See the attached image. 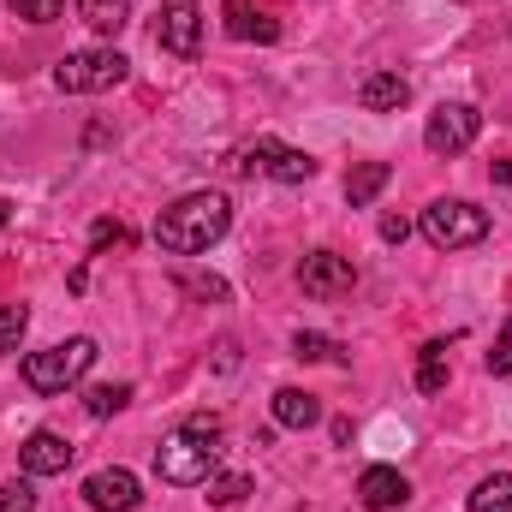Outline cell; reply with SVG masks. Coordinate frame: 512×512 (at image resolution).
Listing matches in <instances>:
<instances>
[{
  "label": "cell",
  "instance_id": "cell-1",
  "mask_svg": "<svg viewBox=\"0 0 512 512\" xmlns=\"http://www.w3.org/2000/svg\"><path fill=\"white\" fill-rule=\"evenodd\" d=\"M233 227V203L221 191H185L179 203H167L155 215V245L173 256H197L209 245H221Z\"/></svg>",
  "mask_w": 512,
  "mask_h": 512
},
{
  "label": "cell",
  "instance_id": "cell-2",
  "mask_svg": "<svg viewBox=\"0 0 512 512\" xmlns=\"http://www.w3.org/2000/svg\"><path fill=\"white\" fill-rule=\"evenodd\" d=\"M221 435H203V429H173L161 447H155V477L161 483H173V489H197V483H209L215 477V465H221V447H215Z\"/></svg>",
  "mask_w": 512,
  "mask_h": 512
},
{
  "label": "cell",
  "instance_id": "cell-3",
  "mask_svg": "<svg viewBox=\"0 0 512 512\" xmlns=\"http://www.w3.org/2000/svg\"><path fill=\"white\" fill-rule=\"evenodd\" d=\"M90 364H96V340L90 334H72V340L24 358V387L30 393H66V387H78L90 376Z\"/></svg>",
  "mask_w": 512,
  "mask_h": 512
},
{
  "label": "cell",
  "instance_id": "cell-4",
  "mask_svg": "<svg viewBox=\"0 0 512 512\" xmlns=\"http://www.w3.org/2000/svg\"><path fill=\"white\" fill-rule=\"evenodd\" d=\"M417 227H423V239L435 251H465V245H483L489 239V209H477L465 197H435Z\"/></svg>",
  "mask_w": 512,
  "mask_h": 512
},
{
  "label": "cell",
  "instance_id": "cell-5",
  "mask_svg": "<svg viewBox=\"0 0 512 512\" xmlns=\"http://www.w3.org/2000/svg\"><path fill=\"white\" fill-rule=\"evenodd\" d=\"M126 54L120 48H78V54H66L60 66H54V84L66 90V96H102V90H114V84H126Z\"/></svg>",
  "mask_w": 512,
  "mask_h": 512
},
{
  "label": "cell",
  "instance_id": "cell-6",
  "mask_svg": "<svg viewBox=\"0 0 512 512\" xmlns=\"http://www.w3.org/2000/svg\"><path fill=\"white\" fill-rule=\"evenodd\" d=\"M477 131H483V114L471 108V102H441L435 114H429V126H423V149L429 155H465L471 143H477Z\"/></svg>",
  "mask_w": 512,
  "mask_h": 512
},
{
  "label": "cell",
  "instance_id": "cell-7",
  "mask_svg": "<svg viewBox=\"0 0 512 512\" xmlns=\"http://www.w3.org/2000/svg\"><path fill=\"white\" fill-rule=\"evenodd\" d=\"M155 42L173 60H197V48H203V6L197 0H167L161 18H155Z\"/></svg>",
  "mask_w": 512,
  "mask_h": 512
},
{
  "label": "cell",
  "instance_id": "cell-8",
  "mask_svg": "<svg viewBox=\"0 0 512 512\" xmlns=\"http://www.w3.org/2000/svg\"><path fill=\"white\" fill-rule=\"evenodd\" d=\"M298 286H304L310 298L334 304V298H346V292L358 286V268H352L340 251H310L304 262H298Z\"/></svg>",
  "mask_w": 512,
  "mask_h": 512
},
{
  "label": "cell",
  "instance_id": "cell-9",
  "mask_svg": "<svg viewBox=\"0 0 512 512\" xmlns=\"http://www.w3.org/2000/svg\"><path fill=\"white\" fill-rule=\"evenodd\" d=\"M18 465H24V477H60V471L72 465V441L54 435V429H36V435H24V447H18Z\"/></svg>",
  "mask_w": 512,
  "mask_h": 512
},
{
  "label": "cell",
  "instance_id": "cell-10",
  "mask_svg": "<svg viewBox=\"0 0 512 512\" xmlns=\"http://www.w3.org/2000/svg\"><path fill=\"white\" fill-rule=\"evenodd\" d=\"M84 501H90L96 512H131L137 501H143V489H137V477H131V471L114 465V471H96V477L84 483Z\"/></svg>",
  "mask_w": 512,
  "mask_h": 512
},
{
  "label": "cell",
  "instance_id": "cell-11",
  "mask_svg": "<svg viewBox=\"0 0 512 512\" xmlns=\"http://www.w3.org/2000/svg\"><path fill=\"white\" fill-rule=\"evenodd\" d=\"M358 501H364L370 512H393V507L411 501V483H405L393 465H370V471L358 477Z\"/></svg>",
  "mask_w": 512,
  "mask_h": 512
},
{
  "label": "cell",
  "instance_id": "cell-12",
  "mask_svg": "<svg viewBox=\"0 0 512 512\" xmlns=\"http://www.w3.org/2000/svg\"><path fill=\"white\" fill-rule=\"evenodd\" d=\"M221 18H227V36H233V42H274V36H280V24H274L268 12H256L251 0H227Z\"/></svg>",
  "mask_w": 512,
  "mask_h": 512
},
{
  "label": "cell",
  "instance_id": "cell-13",
  "mask_svg": "<svg viewBox=\"0 0 512 512\" xmlns=\"http://www.w3.org/2000/svg\"><path fill=\"white\" fill-rule=\"evenodd\" d=\"M358 102H364L370 114H399V108L411 102V84H405L399 72H370L364 90H358Z\"/></svg>",
  "mask_w": 512,
  "mask_h": 512
},
{
  "label": "cell",
  "instance_id": "cell-14",
  "mask_svg": "<svg viewBox=\"0 0 512 512\" xmlns=\"http://www.w3.org/2000/svg\"><path fill=\"white\" fill-rule=\"evenodd\" d=\"M274 423H280V429H310V423H322L316 393H304V387H280V393H274Z\"/></svg>",
  "mask_w": 512,
  "mask_h": 512
},
{
  "label": "cell",
  "instance_id": "cell-15",
  "mask_svg": "<svg viewBox=\"0 0 512 512\" xmlns=\"http://www.w3.org/2000/svg\"><path fill=\"white\" fill-rule=\"evenodd\" d=\"M268 179H280V185H304V179H316V155H304V149H286V143H274L268 149V167H262Z\"/></svg>",
  "mask_w": 512,
  "mask_h": 512
},
{
  "label": "cell",
  "instance_id": "cell-16",
  "mask_svg": "<svg viewBox=\"0 0 512 512\" xmlns=\"http://www.w3.org/2000/svg\"><path fill=\"white\" fill-rule=\"evenodd\" d=\"M78 12H84V24H90L96 36H120V30H126L131 0H78Z\"/></svg>",
  "mask_w": 512,
  "mask_h": 512
},
{
  "label": "cell",
  "instance_id": "cell-17",
  "mask_svg": "<svg viewBox=\"0 0 512 512\" xmlns=\"http://www.w3.org/2000/svg\"><path fill=\"white\" fill-rule=\"evenodd\" d=\"M387 179H393V167H387V161H364V167H352V179H346V203H352V209H364Z\"/></svg>",
  "mask_w": 512,
  "mask_h": 512
},
{
  "label": "cell",
  "instance_id": "cell-18",
  "mask_svg": "<svg viewBox=\"0 0 512 512\" xmlns=\"http://www.w3.org/2000/svg\"><path fill=\"white\" fill-rule=\"evenodd\" d=\"M417 387H423V393H441V387H447V340H429V346L417 352Z\"/></svg>",
  "mask_w": 512,
  "mask_h": 512
},
{
  "label": "cell",
  "instance_id": "cell-19",
  "mask_svg": "<svg viewBox=\"0 0 512 512\" xmlns=\"http://www.w3.org/2000/svg\"><path fill=\"white\" fill-rule=\"evenodd\" d=\"M471 512H512V477L507 471H495V477H483V483L471 489Z\"/></svg>",
  "mask_w": 512,
  "mask_h": 512
},
{
  "label": "cell",
  "instance_id": "cell-20",
  "mask_svg": "<svg viewBox=\"0 0 512 512\" xmlns=\"http://www.w3.org/2000/svg\"><path fill=\"white\" fill-rule=\"evenodd\" d=\"M131 405V387L126 382H102V387H90L84 393V411L90 417H114V411H126Z\"/></svg>",
  "mask_w": 512,
  "mask_h": 512
},
{
  "label": "cell",
  "instance_id": "cell-21",
  "mask_svg": "<svg viewBox=\"0 0 512 512\" xmlns=\"http://www.w3.org/2000/svg\"><path fill=\"white\" fill-rule=\"evenodd\" d=\"M292 358H304V364H328V358H340V346L328 340V334H292Z\"/></svg>",
  "mask_w": 512,
  "mask_h": 512
},
{
  "label": "cell",
  "instance_id": "cell-22",
  "mask_svg": "<svg viewBox=\"0 0 512 512\" xmlns=\"http://www.w3.org/2000/svg\"><path fill=\"white\" fill-rule=\"evenodd\" d=\"M24 328H30V310L24 304H0V352H18Z\"/></svg>",
  "mask_w": 512,
  "mask_h": 512
},
{
  "label": "cell",
  "instance_id": "cell-23",
  "mask_svg": "<svg viewBox=\"0 0 512 512\" xmlns=\"http://www.w3.org/2000/svg\"><path fill=\"white\" fill-rule=\"evenodd\" d=\"M0 512H36V489H30V477L0 483Z\"/></svg>",
  "mask_w": 512,
  "mask_h": 512
},
{
  "label": "cell",
  "instance_id": "cell-24",
  "mask_svg": "<svg viewBox=\"0 0 512 512\" xmlns=\"http://www.w3.org/2000/svg\"><path fill=\"white\" fill-rule=\"evenodd\" d=\"M251 495V477H209V501L215 507H233V501H245Z\"/></svg>",
  "mask_w": 512,
  "mask_h": 512
},
{
  "label": "cell",
  "instance_id": "cell-25",
  "mask_svg": "<svg viewBox=\"0 0 512 512\" xmlns=\"http://www.w3.org/2000/svg\"><path fill=\"white\" fill-rule=\"evenodd\" d=\"M6 6H12V12H18L24 24H54L66 0H6Z\"/></svg>",
  "mask_w": 512,
  "mask_h": 512
},
{
  "label": "cell",
  "instance_id": "cell-26",
  "mask_svg": "<svg viewBox=\"0 0 512 512\" xmlns=\"http://www.w3.org/2000/svg\"><path fill=\"white\" fill-rule=\"evenodd\" d=\"M483 364H489V376H512V316H507V328H501V340H495V352Z\"/></svg>",
  "mask_w": 512,
  "mask_h": 512
},
{
  "label": "cell",
  "instance_id": "cell-27",
  "mask_svg": "<svg viewBox=\"0 0 512 512\" xmlns=\"http://www.w3.org/2000/svg\"><path fill=\"white\" fill-rule=\"evenodd\" d=\"M126 239V227L120 221H96V233H90V251H108V245H120Z\"/></svg>",
  "mask_w": 512,
  "mask_h": 512
},
{
  "label": "cell",
  "instance_id": "cell-28",
  "mask_svg": "<svg viewBox=\"0 0 512 512\" xmlns=\"http://www.w3.org/2000/svg\"><path fill=\"white\" fill-rule=\"evenodd\" d=\"M405 233H411V221H405V215H387V221H382V239H393V245H405Z\"/></svg>",
  "mask_w": 512,
  "mask_h": 512
},
{
  "label": "cell",
  "instance_id": "cell-29",
  "mask_svg": "<svg viewBox=\"0 0 512 512\" xmlns=\"http://www.w3.org/2000/svg\"><path fill=\"white\" fill-rule=\"evenodd\" d=\"M6 221H12V203H6V197H0V227H6Z\"/></svg>",
  "mask_w": 512,
  "mask_h": 512
}]
</instances>
